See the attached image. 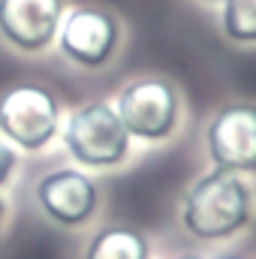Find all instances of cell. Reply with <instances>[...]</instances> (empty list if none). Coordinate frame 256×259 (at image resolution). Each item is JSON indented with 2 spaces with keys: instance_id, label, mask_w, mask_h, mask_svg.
Listing matches in <instances>:
<instances>
[{
  "instance_id": "cell-1",
  "label": "cell",
  "mask_w": 256,
  "mask_h": 259,
  "mask_svg": "<svg viewBox=\"0 0 256 259\" xmlns=\"http://www.w3.org/2000/svg\"><path fill=\"white\" fill-rule=\"evenodd\" d=\"M253 217V190L238 172L211 169L184 196L181 220L199 241H226L247 229Z\"/></svg>"
},
{
  "instance_id": "cell-2",
  "label": "cell",
  "mask_w": 256,
  "mask_h": 259,
  "mask_svg": "<svg viewBox=\"0 0 256 259\" xmlns=\"http://www.w3.org/2000/svg\"><path fill=\"white\" fill-rule=\"evenodd\" d=\"M130 136L115 106L84 103L78 106L64 127V145L69 157L88 169H115L130 157Z\"/></svg>"
},
{
  "instance_id": "cell-3",
  "label": "cell",
  "mask_w": 256,
  "mask_h": 259,
  "mask_svg": "<svg viewBox=\"0 0 256 259\" xmlns=\"http://www.w3.org/2000/svg\"><path fill=\"white\" fill-rule=\"evenodd\" d=\"M61 130V106L42 84H15L0 97V136L21 151H42Z\"/></svg>"
},
{
  "instance_id": "cell-4",
  "label": "cell",
  "mask_w": 256,
  "mask_h": 259,
  "mask_svg": "<svg viewBox=\"0 0 256 259\" xmlns=\"http://www.w3.org/2000/svg\"><path fill=\"white\" fill-rule=\"evenodd\" d=\"M115 112L130 136L142 142H163L178 130L181 100L166 78H136L118 94Z\"/></svg>"
},
{
  "instance_id": "cell-5",
  "label": "cell",
  "mask_w": 256,
  "mask_h": 259,
  "mask_svg": "<svg viewBox=\"0 0 256 259\" xmlns=\"http://www.w3.org/2000/svg\"><path fill=\"white\" fill-rule=\"evenodd\" d=\"M58 46L75 66L100 69L121 46V24L112 12L97 6H78L61 21Z\"/></svg>"
},
{
  "instance_id": "cell-6",
  "label": "cell",
  "mask_w": 256,
  "mask_h": 259,
  "mask_svg": "<svg viewBox=\"0 0 256 259\" xmlns=\"http://www.w3.org/2000/svg\"><path fill=\"white\" fill-rule=\"evenodd\" d=\"M211 163L226 172L253 175L256 172V106L229 103L223 106L205 133Z\"/></svg>"
},
{
  "instance_id": "cell-7",
  "label": "cell",
  "mask_w": 256,
  "mask_h": 259,
  "mask_svg": "<svg viewBox=\"0 0 256 259\" xmlns=\"http://www.w3.org/2000/svg\"><path fill=\"white\" fill-rule=\"evenodd\" d=\"M36 205L55 226L78 229L94 220L100 208V190L94 178H88L78 169H55L39 178Z\"/></svg>"
},
{
  "instance_id": "cell-8",
  "label": "cell",
  "mask_w": 256,
  "mask_h": 259,
  "mask_svg": "<svg viewBox=\"0 0 256 259\" xmlns=\"http://www.w3.org/2000/svg\"><path fill=\"white\" fill-rule=\"evenodd\" d=\"M64 0H0V36L27 55L46 52L61 30Z\"/></svg>"
},
{
  "instance_id": "cell-9",
  "label": "cell",
  "mask_w": 256,
  "mask_h": 259,
  "mask_svg": "<svg viewBox=\"0 0 256 259\" xmlns=\"http://www.w3.org/2000/svg\"><path fill=\"white\" fill-rule=\"evenodd\" d=\"M84 259H151L148 238L124 223L103 226L84 247Z\"/></svg>"
},
{
  "instance_id": "cell-10",
  "label": "cell",
  "mask_w": 256,
  "mask_h": 259,
  "mask_svg": "<svg viewBox=\"0 0 256 259\" xmlns=\"http://www.w3.org/2000/svg\"><path fill=\"white\" fill-rule=\"evenodd\" d=\"M220 27L232 42H256V0H223Z\"/></svg>"
},
{
  "instance_id": "cell-11",
  "label": "cell",
  "mask_w": 256,
  "mask_h": 259,
  "mask_svg": "<svg viewBox=\"0 0 256 259\" xmlns=\"http://www.w3.org/2000/svg\"><path fill=\"white\" fill-rule=\"evenodd\" d=\"M15 166H18V148H12V145L0 136V187L9 184Z\"/></svg>"
},
{
  "instance_id": "cell-12",
  "label": "cell",
  "mask_w": 256,
  "mask_h": 259,
  "mask_svg": "<svg viewBox=\"0 0 256 259\" xmlns=\"http://www.w3.org/2000/svg\"><path fill=\"white\" fill-rule=\"evenodd\" d=\"M175 259H205V256H199V253H181V256H175Z\"/></svg>"
},
{
  "instance_id": "cell-13",
  "label": "cell",
  "mask_w": 256,
  "mask_h": 259,
  "mask_svg": "<svg viewBox=\"0 0 256 259\" xmlns=\"http://www.w3.org/2000/svg\"><path fill=\"white\" fill-rule=\"evenodd\" d=\"M3 217H6V202H3V196H0V223H3Z\"/></svg>"
},
{
  "instance_id": "cell-14",
  "label": "cell",
  "mask_w": 256,
  "mask_h": 259,
  "mask_svg": "<svg viewBox=\"0 0 256 259\" xmlns=\"http://www.w3.org/2000/svg\"><path fill=\"white\" fill-rule=\"evenodd\" d=\"M214 259H244V256H235V253H223V256H214Z\"/></svg>"
},
{
  "instance_id": "cell-15",
  "label": "cell",
  "mask_w": 256,
  "mask_h": 259,
  "mask_svg": "<svg viewBox=\"0 0 256 259\" xmlns=\"http://www.w3.org/2000/svg\"><path fill=\"white\" fill-rule=\"evenodd\" d=\"M205 3H223V0H205Z\"/></svg>"
}]
</instances>
